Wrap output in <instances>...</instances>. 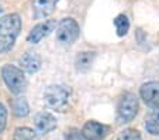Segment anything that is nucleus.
Masks as SVG:
<instances>
[{"mask_svg": "<svg viewBox=\"0 0 159 140\" xmlns=\"http://www.w3.org/2000/svg\"><path fill=\"white\" fill-rule=\"evenodd\" d=\"M80 34V27L75 18L66 17L62 18L55 27V38L61 46H72Z\"/></svg>", "mask_w": 159, "mask_h": 140, "instance_id": "7ed1b4c3", "label": "nucleus"}, {"mask_svg": "<svg viewBox=\"0 0 159 140\" xmlns=\"http://www.w3.org/2000/svg\"><path fill=\"white\" fill-rule=\"evenodd\" d=\"M70 91L63 85H49L44 92V104L57 112H63L68 106Z\"/></svg>", "mask_w": 159, "mask_h": 140, "instance_id": "f03ea898", "label": "nucleus"}, {"mask_svg": "<svg viewBox=\"0 0 159 140\" xmlns=\"http://www.w3.org/2000/svg\"><path fill=\"white\" fill-rule=\"evenodd\" d=\"M114 26L116 30H117V36L118 37H124L129 30V20L127 16L124 14H118L114 18Z\"/></svg>", "mask_w": 159, "mask_h": 140, "instance_id": "dca6fc26", "label": "nucleus"}, {"mask_svg": "<svg viewBox=\"0 0 159 140\" xmlns=\"http://www.w3.org/2000/svg\"><path fill=\"white\" fill-rule=\"evenodd\" d=\"M55 27H57L55 20H47L45 23H39L31 28V31L27 36V41L31 44H38L45 36H48L51 31H54Z\"/></svg>", "mask_w": 159, "mask_h": 140, "instance_id": "6e6552de", "label": "nucleus"}, {"mask_svg": "<svg viewBox=\"0 0 159 140\" xmlns=\"http://www.w3.org/2000/svg\"><path fill=\"white\" fill-rule=\"evenodd\" d=\"M6 123H7V110L4 108V105L0 104V133L6 129Z\"/></svg>", "mask_w": 159, "mask_h": 140, "instance_id": "a211bd4d", "label": "nucleus"}, {"mask_svg": "<svg viewBox=\"0 0 159 140\" xmlns=\"http://www.w3.org/2000/svg\"><path fill=\"white\" fill-rule=\"evenodd\" d=\"M18 62H20L21 70L28 74H35L41 68V57L37 52L27 51L25 54H23V57H20Z\"/></svg>", "mask_w": 159, "mask_h": 140, "instance_id": "9d476101", "label": "nucleus"}, {"mask_svg": "<svg viewBox=\"0 0 159 140\" xmlns=\"http://www.w3.org/2000/svg\"><path fill=\"white\" fill-rule=\"evenodd\" d=\"M2 76H3L4 84L13 94H21L27 88V79L24 76L23 70L16 65L6 64L2 68Z\"/></svg>", "mask_w": 159, "mask_h": 140, "instance_id": "20e7f679", "label": "nucleus"}, {"mask_svg": "<svg viewBox=\"0 0 159 140\" xmlns=\"http://www.w3.org/2000/svg\"><path fill=\"white\" fill-rule=\"evenodd\" d=\"M108 133V128L106 125L96 122V120H89L82 129V136L84 140H103Z\"/></svg>", "mask_w": 159, "mask_h": 140, "instance_id": "0eeeda50", "label": "nucleus"}, {"mask_svg": "<svg viewBox=\"0 0 159 140\" xmlns=\"http://www.w3.org/2000/svg\"><path fill=\"white\" fill-rule=\"evenodd\" d=\"M0 12H2V7H0Z\"/></svg>", "mask_w": 159, "mask_h": 140, "instance_id": "6ab92c4d", "label": "nucleus"}, {"mask_svg": "<svg viewBox=\"0 0 159 140\" xmlns=\"http://www.w3.org/2000/svg\"><path fill=\"white\" fill-rule=\"evenodd\" d=\"M21 30V18L17 13H10L0 18V54L13 48Z\"/></svg>", "mask_w": 159, "mask_h": 140, "instance_id": "f257e3e1", "label": "nucleus"}, {"mask_svg": "<svg viewBox=\"0 0 159 140\" xmlns=\"http://www.w3.org/2000/svg\"><path fill=\"white\" fill-rule=\"evenodd\" d=\"M116 140H142L141 133L135 129H125L123 130Z\"/></svg>", "mask_w": 159, "mask_h": 140, "instance_id": "f3484780", "label": "nucleus"}, {"mask_svg": "<svg viewBox=\"0 0 159 140\" xmlns=\"http://www.w3.org/2000/svg\"><path fill=\"white\" fill-rule=\"evenodd\" d=\"M94 57H96V52H93V51L79 52L75 58V68L79 72H86L92 67V64H93Z\"/></svg>", "mask_w": 159, "mask_h": 140, "instance_id": "f8f14e48", "label": "nucleus"}, {"mask_svg": "<svg viewBox=\"0 0 159 140\" xmlns=\"http://www.w3.org/2000/svg\"><path fill=\"white\" fill-rule=\"evenodd\" d=\"M34 123L41 133H49L57 129V118L49 112H38L34 116Z\"/></svg>", "mask_w": 159, "mask_h": 140, "instance_id": "1a4fd4ad", "label": "nucleus"}, {"mask_svg": "<svg viewBox=\"0 0 159 140\" xmlns=\"http://www.w3.org/2000/svg\"><path fill=\"white\" fill-rule=\"evenodd\" d=\"M145 129L152 136H159V108L145 116Z\"/></svg>", "mask_w": 159, "mask_h": 140, "instance_id": "ddd939ff", "label": "nucleus"}, {"mask_svg": "<svg viewBox=\"0 0 159 140\" xmlns=\"http://www.w3.org/2000/svg\"><path fill=\"white\" fill-rule=\"evenodd\" d=\"M58 0H33V7L37 18H45L55 10Z\"/></svg>", "mask_w": 159, "mask_h": 140, "instance_id": "9b49d317", "label": "nucleus"}, {"mask_svg": "<svg viewBox=\"0 0 159 140\" xmlns=\"http://www.w3.org/2000/svg\"><path fill=\"white\" fill-rule=\"evenodd\" d=\"M11 110L16 116L18 118H25V116L30 113V106H28L27 101H25V98H16L11 101Z\"/></svg>", "mask_w": 159, "mask_h": 140, "instance_id": "4468645a", "label": "nucleus"}, {"mask_svg": "<svg viewBox=\"0 0 159 140\" xmlns=\"http://www.w3.org/2000/svg\"><path fill=\"white\" fill-rule=\"evenodd\" d=\"M141 99L148 106L158 109L159 108V82L158 81H151L147 82L139 88Z\"/></svg>", "mask_w": 159, "mask_h": 140, "instance_id": "423d86ee", "label": "nucleus"}, {"mask_svg": "<svg viewBox=\"0 0 159 140\" xmlns=\"http://www.w3.org/2000/svg\"><path fill=\"white\" fill-rule=\"evenodd\" d=\"M13 140H39V137L30 128H17L13 134Z\"/></svg>", "mask_w": 159, "mask_h": 140, "instance_id": "2eb2a0df", "label": "nucleus"}, {"mask_svg": "<svg viewBox=\"0 0 159 140\" xmlns=\"http://www.w3.org/2000/svg\"><path fill=\"white\" fill-rule=\"evenodd\" d=\"M138 108H139V105H138L137 96L134 94H131V92H125L121 96L120 102H118V106H117V122L120 125L129 123L137 116Z\"/></svg>", "mask_w": 159, "mask_h": 140, "instance_id": "39448f33", "label": "nucleus"}]
</instances>
